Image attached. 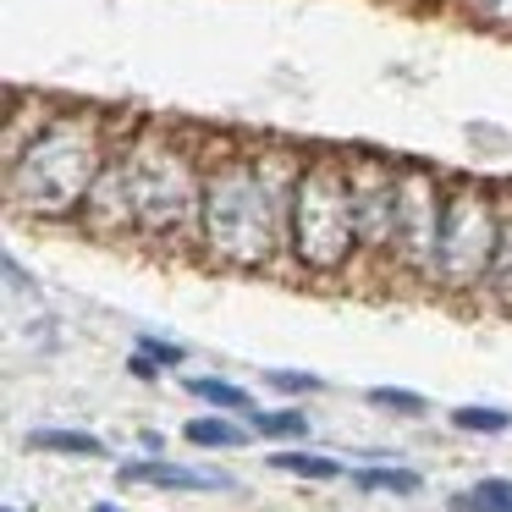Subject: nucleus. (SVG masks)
Instances as JSON below:
<instances>
[{"instance_id": "nucleus-2", "label": "nucleus", "mask_w": 512, "mask_h": 512, "mask_svg": "<svg viewBox=\"0 0 512 512\" xmlns=\"http://www.w3.org/2000/svg\"><path fill=\"white\" fill-rule=\"evenodd\" d=\"M122 166L138 204V243L199 248L204 171H210V155H204L199 138L166 122L122 127Z\"/></svg>"}, {"instance_id": "nucleus-6", "label": "nucleus", "mask_w": 512, "mask_h": 512, "mask_svg": "<svg viewBox=\"0 0 512 512\" xmlns=\"http://www.w3.org/2000/svg\"><path fill=\"white\" fill-rule=\"evenodd\" d=\"M441 215H446V182L435 177V166H397V265L408 276L435 281Z\"/></svg>"}, {"instance_id": "nucleus-20", "label": "nucleus", "mask_w": 512, "mask_h": 512, "mask_svg": "<svg viewBox=\"0 0 512 512\" xmlns=\"http://www.w3.org/2000/svg\"><path fill=\"white\" fill-rule=\"evenodd\" d=\"M452 424H457V430H468V435H501V430H512V413L468 402V408H452Z\"/></svg>"}, {"instance_id": "nucleus-12", "label": "nucleus", "mask_w": 512, "mask_h": 512, "mask_svg": "<svg viewBox=\"0 0 512 512\" xmlns=\"http://www.w3.org/2000/svg\"><path fill=\"white\" fill-rule=\"evenodd\" d=\"M182 386H188L199 402H210V408H221V413H237V419H248V413L259 408V402L248 397L243 386H232V380H221V375H188Z\"/></svg>"}, {"instance_id": "nucleus-11", "label": "nucleus", "mask_w": 512, "mask_h": 512, "mask_svg": "<svg viewBox=\"0 0 512 512\" xmlns=\"http://www.w3.org/2000/svg\"><path fill=\"white\" fill-rule=\"evenodd\" d=\"M479 292H490L501 309H512V193H501V237H496V254H490Z\"/></svg>"}, {"instance_id": "nucleus-3", "label": "nucleus", "mask_w": 512, "mask_h": 512, "mask_svg": "<svg viewBox=\"0 0 512 512\" xmlns=\"http://www.w3.org/2000/svg\"><path fill=\"white\" fill-rule=\"evenodd\" d=\"M199 254L232 270H265L287 259V210L259 182L248 144H221L204 171Z\"/></svg>"}, {"instance_id": "nucleus-18", "label": "nucleus", "mask_w": 512, "mask_h": 512, "mask_svg": "<svg viewBox=\"0 0 512 512\" xmlns=\"http://www.w3.org/2000/svg\"><path fill=\"white\" fill-rule=\"evenodd\" d=\"M248 430L270 435V441H298V435H309V419H303L298 408H276V413L254 408V413H248Z\"/></svg>"}, {"instance_id": "nucleus-7", "label": "nucleus", "mask_w": 512, "mask_h": 512, "mask_svg": "<svg viewBox=\"0 0 512 512\" xmlns=\"http://www.w3.org/2000/svg\"><path fill=\"white\" fill-rule=\"evenodd\" d=\"M347 177H353L358 248H364V259H397V171L380 155L353 149L347 155Z\"/></svg>"}, {"instance_id": "nucleus-22", "label": "nucleus", "mask_w": 512, "mask_h": 512, "mask_svg": "<svg viewBox=\"0 0 512 512\" xmlns=\"http://www.w3.org/2000/svg\"><path fill=\"white\" fill-rule=\"evenodd\" d=\"M138 353H149L160 369H177L182 358H188V347H177V342H160V336H138Z\"/></svg>"}, {"instance_id": "nucleus-19", "label": "nucleus", "mask_w": 512, "mask_h": 512, "mask_svg": "<svg viewBox=\"0 0 512 512\" xmlns=\"http://www.w3.org/2000/svg\"><path fill=\"white\" fill-rule=\"evenodd\" d=\"M364 402L369 408H386V413H402V419H424V413H430V402L408 386H369Z\"/></svg>"}, {"instance_id": "nucleus-8", "label": "nucleus", "mask_w": 512, "mask_h": 512, "mask_svg": "<svg viewBox=\"0 0 512 512\" xmlns=\"http://www.w3.org/2000/svg\"><path fill=\"white\" fill-rule=\"evenodd\" d=\"M78 226L89 237H100V243H127V237H138V204H133V182H127V166H122V144H116L111 166L100 171V182H94L89 199H83Z\"/></svg>"}, {"instance_id": "nucleus-16", "label": "nucleus", "mask_w": 512, "mask_h": 512, "mask_svg": "<svg viewBox=\"0 0 512 512\" xmlns=\"http://www.w3.org/2000/svg\"><path fill=\"white\" fill-rule=\"evenodd\" d=\"M188 435L193 446H243L248 441V430L243 424H232L226 413H199V419H188Z\"/></svg>"}, {"instance_id": "nucleus-1", "label": "nucleus", "mask_w": 512, "mask_h": 512, "mask_svg": "<svg viewBox=\"0 0 512 512\" xmlns=\"http://www.w3.org/2000/svg\"><path fill=\"white\" fill-rule=\"evenodd\" d=\"M122 127L94 105H56L23 155L6 160V204L28 221H78L89 188L111 166Z\"/></svg>"}, {"instance_id": "nucleus-21", "label": "nucleus", "mask_w": 512, "mask_h": 512, "mask_svg": "<svg viewBox=\"0 0 512 512\" xmlns=\"http://www.w3.org/2000/svg\"><path fill=\"white\" fill-rule=\"evenodd\" d=\"M265 386H276V391H287V397H298V391H320L325 380L309 375V369H265Z\"/></svg>"}, {"instance_id": "nucleus-10", "label": "nucleus", "mask_w": 512, "mask_h": 512, "mask_svg": "<svg viewBox=\"0 0 512 512\" xmlns=\"http://www.w3.org/2000/svg\"><path fill=\"white\" fill-rule=\"evenodd\" d=\"M56 111V100H39V94L6 89V133H0V160H17L23 144L45 127V116Z\"/></svg>"}, {"instance_id": "nucleus-23", "label": "nucleus", "mask_w": 512, "mask_h": 512, "mask_svg": "<svg viewBox=\"0 0 512 512\" xmlns=\"http://www.w3.org/2000/svg\"><path fill=\"white\" fill-rule=\"evenodd\" d=\"M468 12H474L479 23L507 28V34H512V0H468Z\"/></svg>"}, {"instance_id": "nucleus-25", "label": "nucleus", "mask_w": 512, "mask_h": 512, "mask_svg": "<svg viewBox=\"0 0 512 512\" xmlns=\"http://www.w3.org/2000/svg\"><path fill=\"white\" fill-rule=\"evenodd\" d=\"M94 512H122V507H116V501H94Z\"/></svg>"}, {"instance_id": "nucleus-17", "label": "nucleus", "mask_w": 512, "mask_h": 512, "mask_svg": "<svg viewBox=\"0 0 512 512\" xmlns=\"http://www.w3.org/2000/svg\"><path fill=\"white\" fill-rule=\"evenodd\" d=\"M452 512H512V479H479L474 490L452 496Z\"/></svg>"}, {"instance_id": "nucleus-14", "label": "nucleus", "mask_w": 512, "mask_h": 512, "mask_svg": "<svg viewBox=\"0 0 512 512\" xmlns=\"http://www.w3.org/2000/svg\"><path fill=\"white\" fill-rule=\"evenodd\" d=\"M270 468L276 474H292V479H347V468L336 457H320V452H270Z\"/></svg>"}, {"instance_id": "nucleus-26", "label": "nucleus", "mask_w": 512, "mask_h": 512, "mask_svg": "<svg viewBox=\"0 0 512 512\" xmlns=\"http://www.w3.org/2000/svg\"><path fill=\"white\" fill-rule=\"evenodd\" d=\"M6 512H17V507H6Z\"/></svg>"}, {"instance_id": "nucleus-15", "label": "nucleus", "mask_w": 512, "mask_h": 512, "mask_svg": "<svg viewBox=\"0 0 512 512\" xmlns=\"http://www.w3.org/2000/svg\"><path fill=\"white\" fill-rule=\"evenodd\" d=\"M353 485H358V490H386V496H419V485H424V479L413 474V468L369 463V468H358V474H353Z\"/></svg>"}, {"instance_id": "nucleus-9", "label": "nucleus", "mask_w": 512, "mask_h": 512, "mask_svg": "<svg viewBox=\"0 0 512 512\" xmlns=\"http://www.w3.org/2000/svg\"><path fill=\"white\" fill-rule=\"evenodd\" d=\"M127 485H160V490H232V474L221 468H188L171 457H149V463H122Z\"/></svg>"}, {"instance_id": "nucleus-13", "label": "nucleus", "mask_w": 512, "mask_h": 512, "mask_svg": "<svg viewBox=\"0 0 512 512\" xmlns=\"http://www.w3.org/2000/svg\"><path fill=\"white\" fill-rule=\"evenodd\" d=\"M28 452H61V457H105V441L89 430H28Z\"/></svg>"}, {"instance_id": "nucleus-24", "label": "nucleus", "mask_w": 512, "mask_h": 512, "mask_svg": "<svg viewBox=\"0 0 512 512\" xmlns=\"http://www.w3.org/2000/svg\"><path fill=\"white\" fill-rule=\"evenodd\" d=\"M127 369H133L138 380H155V375H160V364H155L149 353H133V358H127Z\"/></svg>"}, {"instance_id": "nucleus-5", "label": "nucleus", "mask_w": 512, "mask_h": 512, "mask_svg": "<svg viewBox=\"0 0 512 512\" xmlns=\"http://www.w3.org/2000/svg\"><path fill=\"white\" fill-rule=\"evenodd\" d=\"M496 237H501V193L485 177H452L446 182L435 287L479 292L485 287V270H490V254H496Z\"/></svg>"}, {"instance_id": "nucleus-4", "label": "nucleus", "mask_w": 512, "mask_h": 512, "mask_svg": "<svg viewBox=\"0 0 512 512\" xmlns=\"http://www.w3.org/2000/svg\"><path fill=\"white\" fill-rule=\"evenodd\" d=\"M287 259L303 276H342L353 259H364L347 155H331V149L309 155L287 210Z\"/></svg>"}]
</instances>
